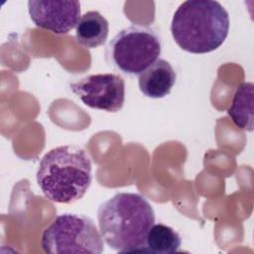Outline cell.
<instances>
[{
  "mask_svg": "<svg viewBox=\"0 0 254 254\" xmlns=\"http://www.w3.org/2000/svg\"><path fill=\"white\" fill-rule=\"evenodd\" d=\"M97 221L101 236L111 249L143 251L147 233L155 222V212L143 195L117 192L99 205Z\"/></svg>",
  "mask_w": 254,
  "mask_h": 254,
  "instance_id": "1",
  "label": "cell"
},
{
  "mask_svg": "<svg viewBox=\"0 0 254 254\" xmlns=\"http://www.w3.org/2000/svg\"><path fill=\"white\" fill-rule=\"evenodd\" d=\"M36 179L50 200L59 203L75 202L83 197L90 187V158L76 145L56 147L41 159Z\"/></svg>",
  "mask_w": 254,
  "mask_h": 254,
  "instance_id": "2",
  "label": "cell"
},
{
  "mask_svg": "<svg viewBox=\"0 0 254 254\" xmlns=\"http://www.w3.org/2000/svg\"><path fill=\"white\" fill-rule=\"evenodd\" d=\"M229 32V16L224 7L212 0H188L174 13L171 33L177 45L191 54L217 50Z\"/></svg>",
  "mask_w": 254,
  "mask_h": 254,
  "instance_id": "3",
  "label": "cell"
},
{
  "mask_svg": "<svg viewBox=\"0 0 254 254\" xmlns=\"http://www.w3.org/2000/svg\"><path fill=\"white\" fill-rule=\"evenodd\" d=\"M161 51V38L156 30L131 25L111 39L106 47L105 57L122 73L137 75L158 60Z\"/></svg>",
  "mask_w": 254,
  "mask_h": 254,
  "instance_id": "4",
  "label": "cell"
},
{
  "mask_svg": "<svg viewBox=\"0 0 254 254\" xmlns=\"http://www.w3.org/2000/svg\"><path fill=\"white\" fill-rule=\"evenodd\" d=\"M41 246L49 254H101L104 250L103 238L93 220L69 212L58 215L44 230Z\"/></svg>",
  "mask_w": 254,
  "mask_h": 254,
  "instance_id": "5",
  "label": "cell"
},
{
  "mask_svg": "<svg viewBox=\"0 0 254 254\" xmlns=\"http://www.w3.org/2000/svg\"><path fill=\"white\" fill-rule=\"evenodd\" d=\"M71 91L86 106L106 112L119 111L125 101V80L115 73L86 75L70 83Z\"/></svg>",
  "mask_w": 254,
  "mask_h": 254,
  "instance_id": "6",
  "label": "cell"
},
{
  "mask_svg": "<svg viewBox=\"0 0 254 254\" xmlns=\"http://www.w3.org/2000/svg\"><path fill=\"white\" fill-rule=\"evenodd\" d=\"M28 12L37 27L64 35L76 27L80 19V3L75 0H30Z\"/></svg>",
  "mask_w": 254,
  "mask_h": 254,
  "instance_id": "7",
  "label": "cell"
},
{
  "mask_svg": "<svg viewBox=\"0 0 254 254\" xmlns=\"http://www.w3.org/2000/svg\"><path fill=\"white\" fill-rule=\"evenodd\" d=\"M177 73L171 64L164 59H159L138 76L140 91L150 98H163L174 87Z\"/></svg>",
  "mask_w": 254,
  "mask_h": 254,
  "instance_id": "8",
  "label": "cell"
},
{
  "mask_svg": "<svg viewBox=\"0 0 254 254\" xmlns=\"http://www.w3.org/2000/svg\"><path fill=\"white\" fill-rule=\"evenodd\" d=\"M108 33L107 20L97 11H88L80 17L75 27V40L82 47L94 49L106 42Z\"/></svg>",
  "mask_w": 254,
  "mask_h": 254,
  "instance_id": "9",
  "label": "cell"
},
{
  "mask_svg": "<svg viewBox=\"0 0 254 254\" xmlns=\"http://www.w3.org/2000/svg\"><path fill=\"white\" fill-rule=\"evenodd\" d=\"M253 101L254 85L252 82H242L237 85L227 114L240 129L253 131Z\"/></svg>",
  "mask_w": 254,
  "mask_h": 254,
  "instance_id": "10",
  "label": "cell"
},
{
  "mask_svg": "<svg viewBox=\"0 0 254 254\" xmlns=\"http://www.w3.org/2000/svg\"><path fill=\"white\" fill-rule=\"evenodd\" d=\"M181 244V236L174 228L157 223L149 229L143 251L154 254H171L178 252Z\"/></svg>",
  "mask_w": 254,
  "mask_h": 254,
  "instance_id": "11",
  "label": "cell"
}]
</instances>
